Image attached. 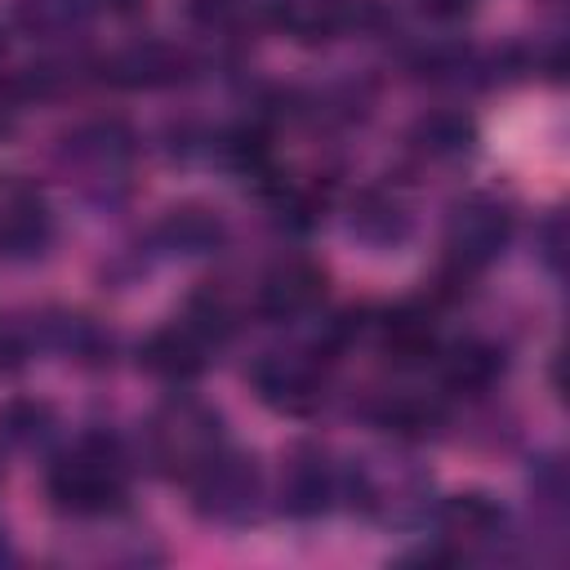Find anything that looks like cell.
Wrapping results in <instances>:
<instances>
[{
  "mask_svg": "<svg viewBox=\"0 0 570 570\" xmlns=\"http://www.w3.org/2000/svg\"><path fill=\"white\" fill-rule=\"evenodd\" d=\"M125 454L116 436H80L58 463L45 472V494L67 517H107L125 499Z\"/></svg>",
  "mask_w": 570,
  "mask_h": 570,
  "instance_id": "cell-1",
  "label": "cell"
},
{
  "mask_svg": "<svg viewBox=\"0 0 570 570\" xmlns=\"http://www.w3.org/2000/svg\"><path fill=\"white\" fill-rule=\"evenodd\" d=\"M142 450L160 476L191 481L218 450H223V419L205 401L174 396L165 401L147 428H142Z\"/></svg>",
  "mask_w": 570,
  "mask_h": 570,
  "instance_id": "cell-2",
  "label": "cell"
},
{
  "mask_svg": "<svg viewBox=\"0 0 570 570\" xmlns=\"http://www.w3.org/2000/svg\"><path fill=\"white\" fill-rule=\"evenodd\" d=\"M191 485V508L205 521L218 525H245L249 517H258V499H263V481L254 459L232 454L227 445L187 481Z\"/></svg>",
  "mask_w": 570,
  "mask_h": 570,
  "instance_id": "cell-3",
  "label": "cell"
},
{
  "mask_svg": "<svg viewBox=\"0 0 570 570\" xmlns=\"http://www.w3.org/2000/svg\"><path fill=\"white\" fill-rule=\"evenodd\" d=\"M512 240V209L494 196H463L445 218V254L454 272H476Z\"/></svg>",
  "mask_w": 570,
  "mask_h": 570,
  "instance_id": "cell-4",
  "label": "cell"
},
{
  "mask_svg": "<svg viewBox=\"0 0 570 570\" xmlns=\"http://www.w3.org/2000/svg\"><path fill=\"white\" fill-rule=\"evenodd\" d=\"M249 383L263 405H272L276 414H289V419H307L325 401L321 356H307V352H263L249 365Z\"/></svg>",
  "mask_w": 570,
  "mask_h": 570,
  "instance_id": "cell-5",
  "label": "cell"
},
{
  "mask_svg": "<svg viewBox=\"0 0 570 570\" xmlns=\"http://www.w3.org/2000/svg\"><path fill=\"white\" fill-rule=\"evenodd\" d=\"M53 240V209L22 174H0V258L31 263Z\"/></svg>",
  "mask_w": 570,
  "mask_h": 570,
  "instance_id": "cell-6",
  "label": "cell"
},
{
  "mask_svg": "<svg viewBox=\"0 0 570 570\" xmlns=\"http://www.w3.org/2000/svg\"><path fill=\"white\" fill-rule=\"evenodd\" d=\"M347 494V472L338 463H330V454L321 450H298L289 463H285V476H281V508L298 521H312V517H325L338 499Z\"/></svg>",
  "mask_w": 570,
  "mask_h": 570,
  "instance_id": "cell-7",
  "label": "cell"
},
{
  "mask_svg": "<svg viewBox=\"0 0 570 570\" xmlns=\"http://www.w3.org/2000/svg\"><path fill=\"white\" fill-rule=\"evenodd\" d=\"M325 298V272L307 258H281L276 267H267V276L258 281L254 307L267 321H298L307 316L316 303Z\"/></svg>",
  "mask_w": 570,
  "mask_h": 570,
  "instance_id": "cell-8",
  "label": "cell"
},
{
  "mask_svg": "<svg viewBox=\"0 0 570 570\" xmlns=\"http://www.w3.org/2000/svg\"><path fill=\"white\" fill-rule=\"evenodd\" d=\"M191 71V58L187 49L178 45H165V40H142V45H129L120 53H111L102 62V76L116 80V85H129V89H160V85H178L187 80Z\"/></svg>",
  "mask_w": 570,
  "mask_h": 570,
  "instance_id": "cell-9",
  "label": "cell"
},
{
  "mask_svg": "<svg viewBox=\"0 0 570 570\" xmlns=\"http://www.w3.org/2000/svg\"><path fill=\"white\" fill-rule=\"evenodd\" d=\"M414 227V214L410 205L396 196V191H383V187H370L352 200V218H347V232L370 245V249H396Z\"/></svg>",
  "mask_w": 570,
  "mask_h": 570,
  "instance_id": "cell-10",
  "label": "cell"
},
{
  "mask_svg": "<svg viewBox=\"0 0 570 570\" xmlns=\"http://www.w3.org/2000/svg\"><path fill=\"white\" fill-rule=\"evenodd\" d=\"M138 361H142L147 374H156V379H165V383H187V379H196V374L205 370L209 347H205L183 321H174V325L156 330V334L142 343Z\"/></svg>",
  "mask_w": 570,
  "mask_h": 570,
  "instance_id": "cell-11",
  "label": "cell"
},
{
  "mask_svg": "<svg viewBox=\"0 0 570 570\" xmlns=\"http://www.w3.org/2000/svg\"><path fill=\"white\" fill-rule=\"evenodd\" d=\"M67 156L94 174H116L134 156V129L116 116L107 120H85L76 134H67Z\"/></svg>",
  "mask_w": 570,
  "mask_h": 570,
  "instance_id": "cell-12",
  "label": "cell"
},
{
  "mask_svg": "<svg viewBox=\"0 0 570 570\" xmlns=\"http://www.w3.org/2000/svg\"><path fill=\"white\" fill-rule=\"evenodd\" d=\"M379 347L387 361L396 365H419L428 356H436V325H432V312L405 303L396 312H387L379 321Z\"/></svg>",
  "mask_w": 570,
  "mask_h": 570,
  "instance_id": "cell-13",
  "label": "cell"
},
{
  "mask_svg": "<svg viewBox=\"0 0 570 570\" xmlns=\"http://www.w3.org/2000/svg\"><path fill=\"white\" fill-rule=\"evenodd\" d=\"M272 22L303 45L334 40L347 31V0H272Z\"/></svg>",
  "mask_w": 570,
  "mask_h": 570,
  "instance_id": "cell-14",
  "label": "cell"
},
{
  "mask_svg": "<svg viewBox=\"0 0 570 570\" xmlns=\"http://www.w3.org/2000/svg\"><path fill=\"white\" fill-rule=\"evenodd\" d=\"M472 138H476V129H472V120L463 111H428L410 129V147L423 160H436V165L468 156L472 151Z\"/></svg>",
  "mask_w": 570,
  "mask_h": 570,
  "instance_id": "cell-15",
  "label": "cell"
},
{
  "mask_svg": "<svg viewBox=\"0 0 570 570\" xmlns=\"http://www.w3.org/2000/svg\"><path fill=\"white\" fill-rule=\"evenodd\" d=\"M160 240L165 249L174 254H214L223 240H227V223L218 218V209H205V205H183V209H169V218L160 223Z\"/></svg>",
  "mask_w": 570,
  "mask_h": 570,
  "instance_id": "cell-16",
  "label": "cell"
},
{
  "mask_svg": "<svg viewBox=\"0 0 570 570\" xmlns=\"http://www.w3.org/2000/svg\"><path fill=\"white\" fill-rule=\"evenodd\" d=\"M436 521L459 543H490L503 530V508L494 499H485V494H454V499L441 503Z\"/></svg>",
  "mask_w": 570,
  "mask_h": 570,
  "instance_id": "cell-17",
  "label": "cell"
},
{
  "mask_svg": "<svg viewBox=\"0 0 570 570\" xmlns=\"http://www.w3.org/2000/svg\"><path fill=\"white\" fill-rule=\"evenodd\" d=\"M499 374H503V352L481 338L450 347L441 361V379L450 392H485V387H494Z\"/></svg>",
  "mask_w": 570,
  "mask_h": 570,
  "instance_id": "cell-18",
  "label": "cell"
},
{
  "mask_svg": "<svg viewBox=\"0 0 570 570\" xmlns=\"http://www.w3.org/2000/svg\"><path fill=\"white\" fill-rule=\"evenodd\" d=\"M183 325H187L205 347L227 343V338L236 334V307H232L227 289H218V285L196 289V294L187 298V307H183Z\"/></svg>",
  "mask_w": 570,
  "mask_h": 570,
  "instance_id": "cell-19",
  "label": "cell"
},
{
  "mask_svg": "<svg viewBox=\"0 0 570 570\" xmlns=\"http://www.w3.org/2000/svg\"><path fill=\"white\" fill-rule=\"evenodd\" d=\"M53 428V410L45 401H9L0 410V445L4 450H27L45 441Z\"/></svg>",
  "mask_w": 570,
  "mask_h": 570,
  "instance_id": "cell-20",
  "label": "cell"
},
{
  "mask_svg": "<svg viewBox=\"0 0 570 570\" xmlns=\"http://www.w3.org/2000/svg\"><path fill=\"white\" fill-rule=\"evenodd\" d=\"M183 9L191 18V27H200L209 36H227L240 22V0H187Z\"/></svg>",
  "mask_w": 570,
  "mask_h": 570,
  "instance_id": "cell-21",
  "label": "cell"
},
{
  "mask_svg": "<svg viewBox=\"0 0 570 570\" xmlns=\"http://www.w3.org/2000/svg\"><path fill=\"white\" fill-rule=\"evenodd\" d=\"M419 9H423L428 18L450 22V18H463V13L472 9V0H419Z\"/></svg>",
  "mask_w": 570,
  "mask_h": 570,
  "instance_id": "cell-22",
  "label": "cell"
},
{
  "mask_svg": "<svg viewBox=\"0 0 570 570\" xmlns=\"http://www.w3.org/2000/svg\"><path fill=\"white\" fill-rule=\"evenodd\" d=\"M147 0H98V9H107V13H138Z\"/></svg>",
  "mask_w": 570,
  "mask_h": 570,
  "instance_id": "cell-23",
  "label": "cell"
},
{
  "mask_svg": "<svg viewBox=\"0 0 570 570\" xmlns=\"http://www.w3.org/2000/svg\"><path fill=\"white\" fill-rule=\"evenodd\" d=\"M0 53H4V31H0Z\"/></svg>",
  "mask_w": 570,
  "mask_h": 570,
  "instance_id": "cell-24",
  "label": "cell"
}]
</instances>
